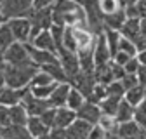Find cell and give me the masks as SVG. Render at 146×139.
<instances>
[{
	"mask_svg": "<svg viewBox=\"0 0 146 139\" xmlns=\"http://www.w3.org/2000/svg\"><path fill=\"white\" fill-rule=\"evenodd\" d=\"M52 82H56L47 71H44V70L40 68L38 71H36V75L31 78V82H30V85H47V83H52Z\"/></svg>",
	"mask_w": 146,
	"mask_h": 139,
	"instance_id": "cell-31",
	"label": "cell"
},
{
	"mask_svg": "<svg viewBox=\"0 0 146 139\" xmlns=\"http://www.w3.org/2000/svg\"><path fill=\"white\" fill-rule=\"evenodd\" d=\"M38 139H54V137L50 136V130H49L47 134H44V136H42V137H38Z\"/></svg>",
	"mask_w": 146,
	"mask_h": 139,
	"instance_id": "cell-46",
	"label": "cell"
},
{
	"mask_svg": "<svg viewBox=\"0 0 146 139\" xmlns=\"http://www.w3.org/2000/svg\"><path fill=\"white\" fill-rule=\"evenodd\" d=\"M141 31V17H127V21L123 23L120 33H122V37L125 38H129V40H136L137 38V35Z\"/></svg>",
	"mask_w": 146,
	"mask_h": 139,
	"instance_id": "cell-16",
	"label": "cell"
},
{
	"mask_svg": "<svg viewBox=\"0 0 146 139\" xmlns=\"http://www.w3.org/2000/svg\"><path fill=\"white\" fill-rule=\"evenodd\" d=\"M75 120H77V111L75 110H70L68 106L56 108V124H54V127L68 129Z\"/></svg>",
	"mask_w": 146,
	"mask_h": 139,
	"instance_id": "cell-15",
	"label": "cell"
},
{
	"mask_svg": "<svg viewBox=\"0 0 146 139\" xmlns=\"http://www.w3.org/2000/svg\"><path fill=\"white\" fill-rule=\"evenodd\" d=\"M26 89L28 87H25V89H12L9 85H4L2 89H0V104H4V106L19 104L23 101V96H25Z\"/></svg>",
	"mask_w": 146,
	"mask_h": 139,
	"instance_id": "cell-11",
	"label": "cell"
},
{
	"mask_svg": "<svg viewBox=\"0 0 146 139\" xmlns=\"http://www.w3.org/2000/svg\"><path fill=\"white\" fill-rule=\"evenodd\" d=\"M31 45H35L36 49H42V50H49V52H54V54H58V47H56V42H54V37L50 30H44L36 35L35 38L30 40Z\"/></svg>",
	"mask_w": 146,
	"mask_h": 139,
	"instance_id": "cell-12",
	"label": "cell"
},
{
	"mask_svg": "<svg viewBox=\"0 0 146 139\" xmlns=\"http://www.w3.org/2000/svg\"><path fill=\"white\" fill-rule=\"evenodd\" d=\"M40 70V66L30 61V63H23V64H4L2 71H4V78H5V85L12 87V89H25L30 85L31 78L36 75V71Z\"/></svg>",
	"mask_w": 146,
	"mask_h": 139,
	"instance_id": "cell-2",
	"label": "cell"
},
{
	"mask_svg": "<svg viewBox=\"0 0 146 139\" xmlns=\"http://www.w3.org/2000/svg\"><path fill=\"white\" fill-rule=\"evenodd\" d=\"M33 9H35L33 0H4L2 5H0V11L4 12L7 19H12V17H30Z\"/></svg>",
	"mask_w": 146,
	"mask_h": 139,
	"instance_id": "cell-3",
	"label": "cell"
},
{
	"mask_svg": "<svg viewBox=\"0 0 146 139\" xmlns=\"http://www.w3.org/2000/svg\"><path fill=\"white\" fill-rule=\"evenodd\" d=\"M9 116H11V124L12 125H26V122L30 118L25 104H14V106H9Z\"/></svg>",
	"mask_w": 146,
	"mask_h": 139,
	"instance_id": "cell-17",
	"label": "cell"
},
{
	"mask_svg": "<svg viewBox=\"0 0 146 139\" xmlns=\"http://www.w3.org/2000/svg\"><path fill=\"white\" fill-rule=\"evenodd\" d=\"M30 21H31V38H35L44 30H50L54 24L52 7H38V9L35 7L30 16Z\"/></svg>",
	"mask_w": 146,
	"mask_h": 139,
	"instance_id": "cell-4",
	"label": "cell"
},
{
	"mask_svg": "<svg viewBox=\"0 0 146 139\" xmlns=\"http://www.w3.org/2000/svg\"><path fill=\"white\" fill-rule=\"evenodd\" d=\"M127 21V14H125V7L118 9L115 14H110V16H104V26L108 28H113V30H122L123 23Z\"/></svg>",
	"mask_w": 146,
	"mask_h": 139,
	"instance_id": "cell-20",
	"label": "cell"
},
{
	"mask_svg": "<svg viewBox=\"0 0 146 139\" xmlns=\"http://www.w3.org/2000/svg\"><path fill=\"white\" fill-rule=\"evenodd\" d=\"M42 70L44 71H47L56 82H68V75H66V71H64V68H63V64H61V61H58V63H50V64H45V66H42Z\"/></svg>",
	"mask_w": 146,
	"mask_h": 139,
	"instance_id": "cell-24",
	"label": "cell"
},
{
	"mask_svg": "<svg viewBox=\"0 0 146 139\" xmlns=\"http://www.w3.org/2000/svg\"><path fill=\"white\" fill-rule=\"evenodd\" d=\"M5 64V58H4V52H0V68H4Z\"/></svg>",
	"mask_w": 146,
	"mask_h": 139,
	"instance_id": "cell-45",
	"label": "cell"
},
{
	"mask_svg": "<svg viewBox=\"0 0 146 139\" xmlns=\"http://www.w3.org/2000/svg\"><path fill=\"white\" fill-rule=\"evenodd\" d=\"M70 89H71V83H70V82H61V83H58V87L54 89V92H52V94H50V97H49L50 106H52V108H61V106H66Z\"/></svg>",
	"mask_w": 146,
	"mask_h": 139,
	"instance_id": "cell-13",
	"label": "cell"
},
{
	"mask_svg": "<svg viewBox=\"0 0 146 139\" xmlns=\"http://www.w3.org/2000/svg\"><path fill=\"white\" fill-rule=\"evenodd\" d=\"M85 101H87V97L77 89V87H73V85H71L70 94H68V101H66V106H68L70 110H75V111H77Z\"/></svg>",
	"mask_w": 146,
	"mask_h": 139,
	"instance_id": "cell-26",
	"label": "cell"
},
{
	"mask_svg": "<svg viewBox=\"0 0 146 139\" xmlns=\"http://www.w3.org/2000/svg\"><path fill=\"white\" fill-rule=\"evenodd\" d=\"M136 75H137V80H139V83L146 87V66H143V64H141Z\"/></svg>",
	"mask_w": 146,
	"mask_h": 139,
	"instance_id": "cell-38",
	"label": "cell"
},
{
	"mask_svg": "<svg viewBox=\"0 0 146 139\" xmlns=\"http://www.w3.org/2000/svg\"><path fill=\"white\" fill-rule=\"evenodd\" d=\"M118 50L125 52V54H129V56H132V58L137 54V47H136V44H134L132 40H129V38H125V37H122V38H120Z\"/></svg>",
	"mask_w": 146,
	"mask_h": 139,
	"instance_id": "cell-32",
	"label": "cell"
},
{
	"mask_svg": "<svg viewBox=\"0 0 146 139\" xmlns=\"http://www.w3.org/2000/svg\"><path fill=\"white\" fill-rule=\"evenodd\" d=\"M54 24L59 26H87V14L77 0H56L52 5Z\"/></svg>",
	"mask_w": 146,
	"mask_h": 139,
	"instance_id": "cell-1",
	"label": "cell"
},
{
	"mask_svg": "<svg viewBox=\"0 0 146 139\" xmlns=\"http://www.w3.org/2000/svg\"><path fill=\"white\" fill-rule=\"evenodd\" d=\"M122 96H111V94H108L104 99H101L98 104H99V108H101V111L103 113H106V115H117V111H118V106H120V103H122Z\"/></svg>",
	"mask_w": 146,
	"mask_h": 139,
	"instance_id": "cell-18",
	"label": "cell"
},
{
	"mask_svg": "<svg viewBox=\"0 0 146 139\" xmlns=\"http://www.w3.org/2000/svg\"><path fill=\"white\" fill-rule=\"evenodd\" d=\"M77 2H78V0H77Z\"/></svg>",
	"mask_w": 146,
	"mask_h": 139,
	"instance_id": "cell-47",
	"label": "cell"
},
{
	"mask_svg": "<svg viewBox=\"0 0 146 139\" xmlns=\"http://www.w3.org/2000/svg\"><path fill=\"white\" fill-rule=\"evenodd\" d=\"M136 58H137L139 64L146 66V49H143V50H137V54H136Z\"/></svg>",
	"mask_w": 146,
	"mask_h": 139,
	"instance_id": "cell-41",
	"label": "cell"
},
{
	"mask_svg": "<svg viewBox=\"0 0 146 139\" xmlns=\"http://www.w3.org/2000/svg\"><path fill=\"white\" fill-rule=\"evenodd\" d=\"M104 37H106V42H108V47L111 50V56H115L118 52V44H120V38H122V33L118 30H113V28H108L104 26Z\"/></svg>",
	"mask_w": 146,
	"mask_h": 139,
	"instance_id": "cell-25",
	"label": "cell"
},
{
	"mask_svg": "<svg viewBox=\"0 0 146 139\" xmlns=\"http://www.w3.org/2000/svg\"><path fill=\"white\" fill-rule=\"evenodd\" d=\"M21 103L25 104V108H26V111H28V115H30V116H40L45 110H49V108H50L49 99H42V97L33 96V94H31V91H30V85H28V89H26V92H25V96H23V101H21Z\"/></svg>",
	"mask_w": 146,
	"mask_h": 139,
	"instance_id": "cell-6",
	"label": "cell"
},
{
	"mask_svg": "<svg viewBox=\"0 0 146 139\" xmlns=\"http://www.w3.org/2000/svg\"><path fill=\"white\" fill-rule=\"evenodd\" d=\"M132 56H129V54H125V52H122V50H118L117 54L113 56V61L117 63V64H122V66H125V63L129 61Z\"/></svg>",
	"mask_w": 146,
	"mask_h": 139,
	"instance_id": "cell-37",
	"label": "cell"
},
{
	"mask_svg": "<svg viewBox=\"0 0 146 139\" xmlns=\"http://www.w3.org/2000/svg\"><path fill=\"white\" fill-rule=\"evenodd\" d=\"M14 42H16V38H14L11 28L7 26V23L2 24V26H0V52H5Z\"/></svg>",
	"mask_w": 146,
	"mask_h": 139,
	"instance_id": "cell-29",
	"label": "cell"
},
{
	"mask_svg": "<svg viewBox=\"0 0 146 139\" xmlns=\"http://www.w3.org/2000/svg\"><path fill=\"white\" fill-rule=\"evenodd\" d=\"M5 85V78H4V71H2V68H0V89Z\"/></svg>",
	"mask_w": 146,
	"mask_h": 139,
	"instance_id": "cell-43",
	"label": "cell"
},
{
	"mask_svg": "<svg viewBox=\"0 0 146 139\" xmlns=\"http://www.w3.org/2000/svg\"><path fill=\"white\" fill-rule=\"evenodd\" d=\"M25 45H26V50H28L30 58L33 59V63H36L40 68H42V66H45V64L58 63V61H59V56H58V54H54V52L42 50V49H36V47H35V45H31L30 42H26Z\"/></svg>",
	"mask_w": 146,
	"mask_h": 139,
	"instance_id": "cell-8",
	"label": "cell"
},
{
	"mask_svg": "<svg viewBox=\"0 0 146 139\" xmlns=\"http://www.w3.org/2000/svg\"><path fill=\"white\" fill-rule=\"evenodd\" d=\"M56 0H33V5L38 9V7H50Z\"/></svg>",
	"mask_w": 146,
	"mask_h": 139,
	"instance_id": "cell-39",
	"label": "cell"
},
{
	"mask_svg": "<svg viewBox=\"0 0 146 139\" xmlns=\"http://www.w3.org/2000/svg\"><path fill=\"white\" fill-rule=\"evenodd\" d=\"M40 118H42V122L49 127V129H52L54 127V124H56V108H49V110H45L42 115H40Z\"/></svg>",
	"mask_w": 146,
	"mask_h": 139,
	"instance_id": "cell-33",
	"label": "cell"
},
{
	"mask_svg": "<svg viewBox=\"0 0 146 139\" xmlns=\"http://www.w3.org/2000/svg\"><path fill=\"white\" fill-rule=\"evenodd\" d=\"M7 26L11 28L16 42H30L31 40V21L30 17H12L7 21Z\"/></svg>",
	"mask_w": 146,
	"mask_h": 139,
	"instance_id": "cell-5",
	"label": "cell"
},
{
	"mask_svg": "<svg viewBox=\"0 0 146 139\" xmlns=\"http://www.w3.org/2000/svg\"><path fill=\"white\" fill-rule=\"evenodd\" d=\"M7 21H9V19H7V17L4 16V12H2V11H0V26H2V24H5Z\"/></svg>",
	"mask_w": 146,
	"mask_h": 139,
	"instance_id": "cell-44",
	"label": "cell"
},
{
	"mask_svg": "<svg viewBox=\"0 0 146 139\" xmlns=\"http://www.w3.org/2000/svg\"><path fill=\"white\" fill-rule=\"evenodd\" d=\"M98 125H101V127H103V130H104L106 134L117 136V129H118V120H117V116L103 113V115H101V118H99V122H98Z\"/></svg>",
	"mask_w": 146,
	"mask_h": 139,
	"instance_id": "cell-27",
	"label": "cell"
},
{
	"mask_svg": "<svg viewBox=\"0 0 146 139\" xmlns=\"http://www.w3.org/2000/svg\"><path fill=\"white\" fill-rule=\"evenodd\" d=\"M120 82H122V85H123V89H125V91L139 83V80H137V75H129V73H127V75H125V77H123Z\"/></svg>",
	"mask_w": 146,
	"mask_h": 139,
	"instance_id": "cell-35",
	"label": "cell"
},
{
	"mask_svg": "<svg viewBox=\"0 0 146 139\" xmlns=\"http://www.w3.org/2000/svg\"><path fill=\"white\" fill-rule=\"evenodd\" d=\"M101 115H103V111H101V108H99V104H98V103H92V101H89V99L77 110V118L87 120L89 124H92V125H96L98 122H99Z\"/></svg>",
	"mask_w": 146,
	"mask_h": 139,
	"instance_id": "cell-10",
	"label": "cell"
},
{
	"mask_svg": "<svg viewBox=\"0 0 146 139\" xmlns=\"http://www.w3.org/2000/svg\"><path fill=\"white\" fill-rule=\"evenodd\" d=\"M59 82H52V83H47V85H30V91L33 96L36 97H42V99H49L50 94L54 92V89L58 87Z\"/></svg>",
	"mask_w": 146,
	"mask_h": 139,
	"instance_id": "cell-28",
	"label": "cell"
},
{
	"mask_svg": "<svg viewBox=\"0 0 146 139\" xmlns=\"http://www.w3.org/2000/svg\"><path fill=\"white\" fill-rule=\"evenodd\" d=\"M141 132V127L136 120H131V122H123V124H118V129H117V137L118 139H125V137H132V136H137Z\"/></svg>",
	"mask_w": 146,
	"mask_h": 139,
	"instance_id": "cell-21",
	"label": "cell"
},
{
	"mask_svg": "<svg viewBox=\"0 0 146 139\" xmlns=\"http://www.w3.org/2000/svg\"><path fill=\"white\" fill-rule=\"evenodd\" d=\"M89 139H106V132L103 130L101 125L96 124L92 129H90V132H89Z\"/></svg>",
	"mask_w": 146,
	"mask_h": 139,
	"instance_id": "cell-36",
	"label": "cell"
},
{
	"mask_svg": "<svg viewBox=\"0 0 146 139\" xmlns=\"http://www.w3.org/2000/svg\"><path fill=\"white\" fill-rule=\"evenodd\" d=\"M139 66H141V64H139L137 58L134 56V58H131L129 61L125 63V66H123V68H125V71L129 73V75H136V73H137V70H139Z\"/></svg>",
	"mask_w": 146,
	"mask_h": 139,
	"instance_id": "cell-34",
	"label": "cell"
},
{
	"mask_svg": "<svg viewBox=\"0 0 146 139\" xmlns=\"http://www.w3.org/2000/svg\"><path fill=\"white\" fill-rule=\"evenodd\" d=\"M122 2L120 0H99V9L103 12V16H110L115 14L118 9H122Z\"/></svg>",
	"mask_w": 146,
	"mask_h": 139,
	"instance_id": "cell-30",
	"label": "cell"
},
{
	"mask_svg": "<svg viewBox=\"0 0 146 139\" xmlns=\"http://www.w3.org/2000/svg\"><path fill=\"white\" fill-rule=\"evenodd\" d=\"M4 58L7 64H23V63H30L33 61L26 50V45L23 42H14L5 52H4Z\"/></svg>",
	"mask_w": 146,
	"mask_h": 139,
	"instance_id": "cell-7",
	"label": "cell"
},
{
	"mask_svg": "<svg viewBox=\"0 0 146 139\" xmlns=\"http://www.w3.org/2000/svg\"><path fill=\"white\" fill-rule=\"evenodd\" d=\"M111 59H113V56H111V50L108 47L106 37H104V33H101V35H98L96 47H94V64L96 66H104Z\"/></svg>",
	"mask_w": 146,
	"mask_h": 139,
	"instance_id": "cell-9",
	"label": "cell"
},
{
	"mask_svg": "<svg viewBox=\"0 0 146 139\" xmlns=\"http://www.w3.org/2000/svg\"><path fill=\"white\" fill-rule=\"evenodd\" d=\"M123 97L129 101L132 106H137V104L146 97V87H144V85H141V83H137V85L131 87V89H127Z\"/></svg>",
	"mask_w": 146,
	"mask_h": 139,
	"instance_id": "cell-23",
	"label": "cell"
},
{
	"mask_svg": "<svg viewBox=\"0 0 146 139\" xmlns=\"http://www.w3.org/2000/svg\"><path fill=\"white\" fill-rule=\"evenodd\" d=\"M120 2H122V5H123V7H127V5H136L139 0H120Z\"/></svg>",
	"mask_w": 146,
	"mask_h": 139,
	"instance_id": "cell-42",
	"label": "cell"
},
{
	"mask_svg": "<svg viewBox=\"0 0 146 139\" xmlns=\"http://www.w3.org/2000/svg\"><path fill=\"white\" fill-rule=\"evenodd\" d=\"M136 5H137V11H139L141 19H146V0H139Z\"/></svg>",
	"mask_w": 146,
	"mask_h": 139,
	"instance_id": "cell-40",
	"label": "cell"
},
{
	"mask_svg": "<svg viewBox=\"0 0 146 139\" xmlns=\"http://www.w3.org/2000/svg\"><path fill=\"white\" fill-rule=\"evenodd\" d=\"M134 113H136V106H132V104L123 97L115 116H117V120H118V124H123V122H131V120H134Z\"/></svg>",
	"mask_w": 146,
	"mask_h": 139,
	"instance_id": "cell-22",
	"label": "cell"
},
{
	"mask_svg": "<svg viewBox=\"0 0 146 139\" xmlns=\"http://www.w3.org/2000/svg\"><path fill=\"white\" fill-rule=\"evenodd\" d=\"M0 139H33L26 125H9L0 127Z\"/></svg>",
	"mask_w": 146,
	"mask_h": 139,
	"instance_id": "cell-14",
	"label": "cell"
},
{
	"mask_svg": "<svg viewBox=\"0 0 146 139\" xmlns=\"http://www.w3.org/2000/svg\"><path fill=\"white\" fill-rule=\"evenodd\" d=\"M26 129L30 130V134L33 136V139H38V137H42L44 134H47L50 129L42 122V118L40 116H30L28 118V122H26Z\"/></svg>",
	"mask_w": 146,
	"mask_h": 139,
	"instance_id": "cell-19",
	"label": "cell"
}]
</instances>
